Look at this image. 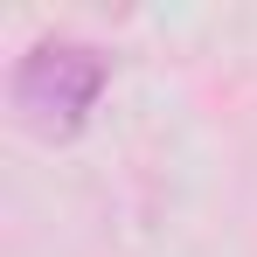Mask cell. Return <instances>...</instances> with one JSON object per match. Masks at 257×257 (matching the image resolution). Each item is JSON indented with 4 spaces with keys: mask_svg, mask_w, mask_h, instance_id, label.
<instances>
[{
    "mask_svg": "<svg viewBox=\"0 0 257 257\" xmlns=\"http://www.w3.org/2000/svg\"><path fill=\"white\" fill-rule=\"evenodd\" d=\"M104 90V56L90 42H35L14 70V111L35 132H77Z\"/></svg>",
    "mask_w": 257,
    "mask_h": 257,
    "instance_id": "cell-1",
    "label": "cell"
}]
</instances>
